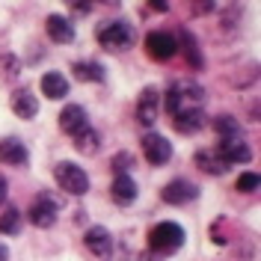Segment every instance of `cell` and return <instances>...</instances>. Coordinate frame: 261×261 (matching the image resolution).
Segmentation results:
<instances>
[{
  "instance_id": "ffe728a7",
  "label": "cell",
  "mask_w": 261,
  "mask_h": 261,
  "mask_svg": "<svg viewBox=\"0 0 261 261\" xmlns=\"http://www.w3.org/2000/svg\"><path fill=\"white\" fill-rule=\"evenodd\" d=\"M98 143H101V140H98V134L92 128H83V130L74 134V148H77L81 154H95Z\"/></svg>"
},
{
  "instance_id": "1f68e13d",
  "label": "cell",
  "mask_w": 261,
  "mask_h": 261,
  "mask_svg": "<svg viewBox=\"0 0 261 261\" xmlns=\"http://www.w3.org/2000/svg\"><path fill=\"white\" fill-rule=\"evenodd\" d=\"M137 261H158V258H154L151 252H143V255H140V258H137Z\"/></svg>"
},
{
  "instance_id": "603a6c76",
  "label": "cell",
  "mask_w": 261,
  "mask_h": 261,
  "mask_svg": "<svg viewBox=\"0 0 261 261\" xmlns=\"http://www.w3.org/2000/svg\"><path fill=\"white\" fill-rule=\"evenodd\" d=\"M181 42H184V57H187V60H190V65H193V68H199V65H202V57H199V50H196V39L193 36H190V33H181Z\"/></svg>"
},
{
  "instance_id": "8992f818",
  "label": "cell",
  "mask_w": 261,
  "mask_h": 261,
  "mask_svg": "<svg viewBox=\"0 0 261 261\" xmlns=\"http://www.w3.org/2000/svg\"><path fill=\"white\" fill-rule=\"evenodd\" d=\"M158 110H161V92L154 86H146L137 98V122L151 128L158 122Z\"/></svg>"
},
{
  "instance_id": "cb8c5ba5",
  "label": "cell",
  "mask_w": 261,
  "mask_h": 261,
  "mask_svg": "<svg viewBox=\"0 0 261 261\" xmlns=\"http://www.w3.org/2000/svg\"><path fill=\"white\" fill-rule=\"evenodd\" d=\"M214 128H217V134L226 140V137H238V122L231 119V116H220L217 122H214Z\"/></svg>"
},
{
  "instance_id": "9c48e42d",
  "label": "cell",
  "mask_w": 261,
  "mask_h": 261,
  "mask_svg": "<svg viewBox=\"0 0 261 261\" xmlns=\"http://www.w3.org/2000/svg\"><path fill=\"white\" fill-rule=\"evenodd\" d=\"M163 202H169V205H187V202H193L196 196H199V187L190 184V181H169L166 187H163Z\"/></svg>"
},
{
  "instance_id": "7a4b0ae2",
  "label": "cell",
  "mask_w": 261,
  "mask_h": 261,
  "mask_svg": "<svg viewBox=\"0 0 261 261\" xmlns=\"http://www.w3.org/2000/svg\"><path fill=\"white\" fill-rule=\"evenodd\" d=\"M148 246H151V252L169 255V252L184 246V228L178 223H158L148 234Z\"/></svg>"
},
{
  "instance_id": "ac0fdd59",
  "label": "cell",
  "mask_w": 261,
  "mask_h": 261,
  "mask_svg": "<svg viewBox=\"0 0 261 261\" xmlns=\"http://www.w3.org/2000/svg\"><path fill=\"white\" fill-rule=\"evenodd\" d=\"M110 196H113V202H119V205H130L137 199V184H134V178L130 175H116L113 187H110Z\"/></svg>"
},
{
  "instance_id": "30bf717a",
  "label": "cell",
  "mask_w": 261,
  "mask_h": 261,
  "mask_svg": "<svg viewBox=\"0 0 261 261\" xmlns=\"http://www.w3.org/2000/svg\"><path fill=\"white\" fill-rule=\"evenodd\" d=\"M86 249L95 255V258H107L110 252H113V238H110V231L104 226H92L89 231H86Z\"/></svg>"
},
{
  "instance_id": "2e32d148",
  "label": "cell",
  "mask_w": 261,
  "mask_h": 261,
  "mask_svg": "<svg viewBox=\"0 0 261 261\" xmlns=\"http://www.w3.org/2000/svg\"><path fill=\"white\" fill-rule=\"evenodd\" d=\"M12 110H15L18 119H36L39 101H36V95H33L30 89H18L15 95H12Z\"/></svg>"
},
{
  "instance_id": "f1b7e54d",
  "label": "cell",
  "mask_w": 261,
  "mask_h": 261,
  "mask_svg": "<svg viewBox=\"0 0 261 261\" xmlns=\"http://www.w3.org/2000/svg\"><path fill=\"white\" fill-rule=\"evenodd\" d=\"M148 6L158 9V12H166V9H169V0H148Z\"/></svg>"
},
{
  "instance_id": "8fae6325",
  "label": "cell",
  "mask_w": 261,
  "mask_h": 261,
  "mask_svg": "<svg viewBox=\"0 0 261 261\" xmlns=\"http://www.w3.org/2000/svg\"><path fill=\"white\" fill-rule=\"evenodd\" d=\"M217 151H220V158L226 163H249L252 161V148L246 146V143H241L238 137H226L217 146Z\"/></svg>"
},
{
  "instance_id": "484cf974",
  "label": "cell",
  "mask_w": 261,
  "mask_h": 261,
  "mask_svg": "<svg viewBox=\"0 0 261 261\" xmlns=\"http://www.w3.org/2000/svg\"><path fill=\"white\" fill-rule=\"evenodd\" d=\"M130 166H134V154H128V151H119V154L113 158V169L119 172V175H125Z\"/></svg>"
},
{
  "instance_id": "44dd1931",
  "label": "cell",
  "mask_w": 261,
  "mask_h": 261,
  "mask_svg": "<svg viewBox=\"0 0 261 261\" xmlns=\"http://www.w3.org/2000/svg\"><path fill=\"white\" fill-rule=\"evenodd\" d=\"M21 226H24V220H21L18 208H9L6 214H0V234H18Z\"/></svg>"
},
{
  "instance_id": "d6986e66",
  "label": "cell",
  "mask_w": 261,
  "mask_h": 261,
  "mask_svg": "<svg viewBox=\"0 0 261 261\" xmlns=\"http://www.w3.org/2000/svg\"><path fill=\"white\" fill-rule=\"evenodd\" d=\"M42 95H48V98H65L68 95V81H65L60 71H48L45 77H42Z\"/></svg>"
},
{
  "instance_id": "277c9868",
  "label": "cell",
  "mask_w": 261,
  "mask_h": 261,
  "mask_svg": "<svg viewBox=\"0 0 261 261\" xmlns=\"http://www.w3.org/2000/svg\"><path fill=\"white\" fill-rule=\"evenodd\" d=\"M98 42L107 50H125L134 45V27L125 21H110V24L98 27Z\"/></svg>"
},
{
  "instance_id": "4dcf8cb0",
  "label": "cell",
  "mask_w": 261,
  "mask_h": 261,
  "mask_svg": "<svg viewBox=\"0 0 261 261\" xmlns=\"http://www.w3.org/2000/svg\"><path fill=\"white\" fill-rule=\"evenodd\" d=\"M0 261H9V249H6L3 244H0Z\"/></svg>"
},
{
  "instance_id": "6da1fadb",
  "label": "cell",
  "mask_w": 261,
  "mask_h": 261,
  "mask_svg": "<svg viewBox=\"0 0 261 261\" xmlns=\"http://www.w3.org/2000/svg\"><path fill=\"white\" fill-rule=\"evenodd\" d=\"M202 101H205L202 86H196V83H190V81H181L166 92V113L175 116V113H181V110H196Z\"/></svg>"
},
{
  "instance_id": "e0dca14e",
  "label": "cell",
  "mask_w": 261,
  "mask_h": 261,
  "mask_svg": "<svg viewBox=\"0 0 261 261\" xmlns=\"http://www.w3.org/2000/svg\"><path fill=\"white\" fill-rule=\"evenodd\" d=\"M0 161L9 163V166H24L27 163V148H24V143L21 140H3L0 143Z\"/></svg>"
},
{
  "instance_id": "3957f363",
  "label": "cell",
  "mask_w": 261,
  "mask_h": 261,
  "mask_svg": "<svg viewBox=\"0 0 261 261\" xmlns=\"http://www.w3.org/2000/svg\"><path fill=\"white\" fill-rule=\"evenodd\" d=\"M54 178H57V184H60V190H65L68 196H83L86 190H89V175L83 172L77 163H71V161L57 163Z\"/></svg>"
},
{
  "instance_id": "5bb4252c",
  "label": "cell",
  "mask_w": 261,
  "mask_h": 261,
  "mask_svg": "<svg viewBox=\"0 0 261 261\" xmlns=\"http://www.w3.org/2000/svg\"><path fill=\"white\" fill-rule=\"evenodd\" d=\"M172 125H175V130L178 134H196V130H202V125H205V113L196 107V110H181V113L172 116Z\"/></svg>"
},
{
  "instance_id": "83f0119b",
  "label": "cell",
  "mask_w": 261,
  "mask_h": 261,
  "mask_svg": "<svg viewBox=\"0 0 261 261\" xmlns=\"http://www.w3.org/2000/svg\"><path fill=\"white\" fill-rule=\"evenodd\" d=\"M214 9V0H196V12H202V15H208Z\"/></svg>"
},
{
  "instance_id": "d4e9b609",
  "label": "cell",
  "mask_w": 261,
  "mask_h": 261,
  "mask_svg": "<svg viewBox=\"0 0 261 261\" xmlns=\"http://www.w3.org/2000/svg\"><path fill=\"white\" fill-rule=\"evenodd\" d=\"M238 190L241 193H255L258 190V172H244L238 178Z\"/></svg>"
},
{
  "instance_id": "5b68a950",
  "label": "cell",
  "mask_w": 261,
  "mask_h": 261,
  "mask_svg": "<svg viewBox=\"0 0 261 261\" xmlns=\"http://www.w3.org/2000/svg\"><path fill=\"white\" fill-rule=\"evenodd\" d=\"M60 199L54 193H39V199L33 202L30 208V223L36 228H50L54 223H57V214H60Z\"/></svg>"
},
{
  "instance_id": "9a60e30c",
  "label": "cell",
  "mask_w": 261,
  "mask_h": 261,
  "mask_svg": "<svg viewBox=\"0 0 261 261\" xmlns=\"http://www.w3.org/2000/svg\"><path fill=\"white\" fill-rule=\"evenodd\" d=\"M45 30H48L50 42H60V45H68L71 39H74V27H71V21L63 15H50L45 21Z\"/></svg>"
},
{
  "instance_id": "f546056e",
  "label": "cell",
  "mask_w": 261,
  "mask_h": 261,
  "mask_svg": "<svg viewBox=\"0 0 261 261\" xmlns=\"http://www.w3.org/2000/svg\"><path fill=\"white\" fill-rule=\"evenodd\" d=\"M6 193H9V184H6V178L0 175V205L6 202Z\"/></svg>"
},
{
  "instance_id": "4fadbf2b",
  "label": "cell",
  "mask_w": 261,
  "mask_h": 261,
  "mask_svg": "<svg viewBox=\"0 0 261 261\" xmlns=\"http://www.w3.org/2000/svg\"><path fill=\"white\" fill-rule=\"evenodd\" d=\"M196 163H199V169L208 172V175H226L228 172V163L220 158L217 148H202V151H196Z\"/></svg>"
},
{
  "instance_id": "52a82bcc",
  "label": "cell",
  "mask_w": 261,
  "mask_h": 261,
  "mask_svg": "<svg viewBox=\"0 0 261 261\" xmlns=\"http://www.w3.org/2000/svg\"><path fill=\"white\" fill-rule=\"evenodd\" d=\"M143 154H146V161L151 166H163V163L172 158V146H169V140L161 137V134H146L143 137Z\"/></svg>"
},
{
  "instance_id": "7402d4cb",
  "label": "cell",
  "mask_w": 261,
  "mask_h": 261,
  "mask_svg": "<svg viewBox=\"0 0 261 261\" xmlns=\"http://www.w3.org/2000/svg\"><path fill=\"white\" fill-rule=\"evenodd\" d=\"M74 74H77V81H92V83L104 81V68L98 63H74Z\"/></svg>"
},
{
  "instance_id": "ba28073f",
  "label": "cell",
  "mask_w": 261,
  "mask_h": 261,
  "mask_svg": "<svg viewBox=\"0 0 261 261\" xmlns=\"http://www.w3.org/2000/svg\"><path fill=\"white\" fill-rule=\"evenodd\" d=\"M146 50L151 60H172L175 50H178V42L169 36V33H148L146 36Z\"/></svg>"
},
{
  "instance_id": "7c38bea8",
  "label": "cell",
  "mask_w": 261,
  "mask_h": 261,
  "mask_svg": "<svg viewBox=\"0 0 261 261\" xmlns=\"http://www.w3.org/2000/svg\"><path fill=\"white\" fill-rule=\"evenodd\" d=\"M60 128L68 134V137H74L77 130L89 128V119H86V110H83L81 104H68L63 113H60Z\"/></svg>"
},
{
  "instance_id": "4316f807",
  "label": "cell",
  "mask_w": 261,
  "mask_h": 261,
  "mask_svg": "<svg viewBox=\"0 0 261 261\" xmlns=\"http://www.w3.org/2000/svg\"><path fill=\"white\" fill-rule=\"evenodd\" d=\"M3 68H6V74H9V77H15V74H18V60H15V57H3Z\"/></svg>"
}]
</instances>
